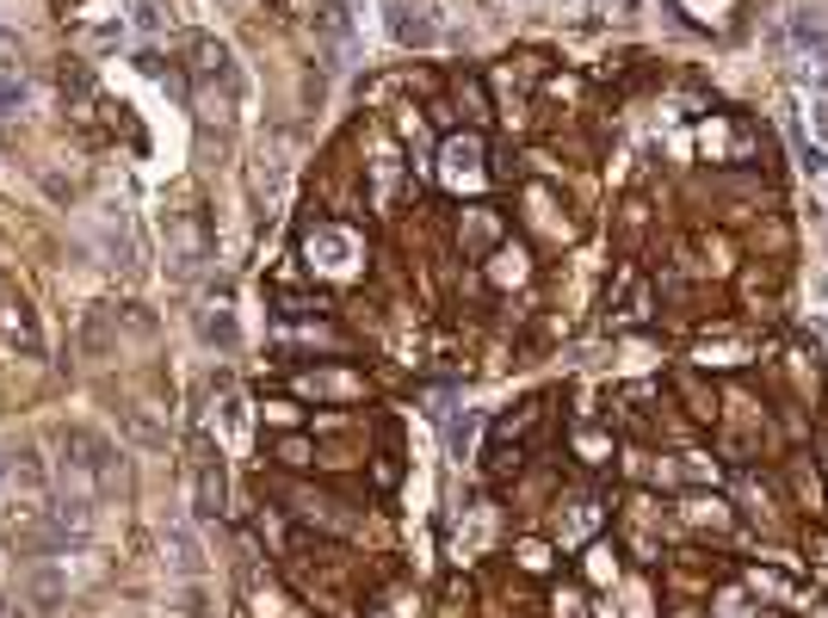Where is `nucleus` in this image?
Instances as JSON below:
<instances>
[{"label":"nucleus","instance_id":"nucleus-1","mask_svg":"<svg viewBox=\"0 0 828 618\" xmlns=\"http://www.w3.org/2000/svg\"><path fill=\"white\" fill-rule=\"evenodd\" d=\"M304 267L316 272V279H328V285H347V279L366 272V235L347 230V223H334V217L309 223L304 230Z\"/></svg>","mask_w":828,"mask_h":618},{"label":"nucleus","instance_id":"nucleus-2","mask_svg":"<svg viewBox=\"0 0 828 618\" xmlns=\"http://www.w3.org/2000/svg\"><path fill=\"white\" fill-rule=\"evenodd\" d=\"M316 50L328 69H347V57L359 50V0H316Z\"/></svg>","mask_w":828,"mask_h":618},{"label":"nucleus","instance_id":"nucleus-3","mask_svg":"<svg viewBox=\"0 0 828 618\" xmlns=\"http://www.w3.org/2000/svg\"><path fill=\"white\" fill-rule=\"evenodd\" d=\"M440 180H445V193H477L482 180H489V149H482L477 131L440 143Z\"/></svg>","mask_w":828,"mask_h":618},{"label":"nucleus","instance_id":"nucleus-4","mask_svg":"<svg viewBox=\"0 0 828 618\" xmlns=\"http://www.w3.org/2000/svg\"><path fill=\"white\" fill-rule=\"evenodd\" d=\"M384 25L403 50H433L440 44V20L427 0H384Z\"/></svg>","mask_w":828,"mask_h":618},{"label":"nucleus","instance_id":"nucleus-5","mask_svg":"<svg viewBox=\"0 0 828 618\" xmlns=\"http://www.w3.org/2000/svg\"><path fill=\"white\" fill-rule=\"evenodd\" d=\"M230 507V477H223V458L211 445H198V464H193V514L198 520H217Z\"/></svg>","mask_w":828,"mask_h":618},{"label":"nucleus","instance_id":"nucleus-6","mask_svg":"<svg viewBox=\"0 0 828 618\" xmlns=\"http://www.w3.org/2000/svg\"><path fill=\"white\" fill-rule=\"evenodd\" d=\"M297 396H316V403H359V396H366V378H359V371H341V366L297 371Z\"/></svg>","mask_w":828,"mask_h":618},{"label":"nucleus","instance_id":"nucleus-7","mask_svg":"<svg viewBox=\"0 0 828 618\" xmlns=\"http://www.w3.org/2000/svg\"><path fill=\"white\" fill-rule=\"evenodd\" d=\"M600 520H606L600 495H588V489H581V495H569V502L557 507V539H563V544H588Z\"/></svg>","mask_w":828,"mask_h":618},{"label":"nucleus","instance_id":"nucleus-8","mask_svg":"<svg viewBox=\"0 0 828 618\" xmlns=\"http://www.w3.org/2000/svg\"><path fill=\"white\" fill-rule=\"evenodd\" d=\"M161 544H168V563H174L180 576H198V569H205V551H198V539H193V526H168V532H161Z\"/></svg>","mask_w":828,"mask_h":618},{"label":"nucleus","instance_id":"nucleus-9","mask_svg":"<svg viewBox=\"0 0 828 618\" xmlns=\"http://www.w3.org/2000/svg\"><path fill=\"white\" fill-rule=\"evenodd\" d=\"M193 75L198 81H223V87H235V62H230V50L223 44H193Z\"/></svg>","mask_w":828,"mask_h":618},{"label":"nucleus","instance_id":"nucleus-10","mask_svg":"<svg viewBox=\"0 0 828 618\" xmlns=\"http://www.w3.org/2000/svg\"><path fill=\"white\" fill-rule=\"evenodd\" d=\"M0 334H7L13 347H25V353L44 347V341H38V322H32V309H25V304H7V316H0Z\"/></svg>","mask_w":828,"mask_h":618},{"label":"nucleus","instance_id":"nucleus-11","mask_svg":"<svg viewBox=\"0 0 828 618\" xmlns=\"http://www.w3.org/2000/svg\"><path fill=\"white\" fill-rule=\"evenodd\" d=\"M495 235H502V217L477 205V211H470V223H464V254H482L489 242H495Z\"/></svg>","mask_w":828,"mask_h":618},{"label":"nucleus","instance_id":"nucleus-12","mask_svg":"<svg viewBox=\"0 0 828 618\" xmlns=\"http://www.w3.org/2000/svg\"><path fill=\"white\" fill-rule=\"evenodd\" d=\"M618 322H643V316H650V291L637 285L631 272H625V279H618V309H613Z\"/></svg>","mask_w":828,"mask_h":618},{"label":"nucleus","instance_id":"nucleus-13","mask_svg":"<svg viewBox=\"0 0 828 618\" xmlns=\"http://www.w3.org/2000/svg\"><path fill=\"white\" fill-rule=\"evenodd\" d=\"M786 136H791V149H798V168H804V174H828V154H823V143H810L798 118L786 124Z\"/></svg>","mask_w":828,"mask_h":618},{"label":"nucleus","instance_id":"nucleus-14","mask_svg":"<svg viewBox=\"0 0 828 618\" xmlns=\"http://www.w3.org/2000/svg\"><path fill=\"white\" fill-rule=\"evenodd\" d=\"M477 408H464V415H452L445 421V445H452V458H470V445H477Z\"/></svg>","mask_w":828,"mask_h":618},{"label":"nucleus","instance_id":"nucleus-15","mask_svg":"<svg viewBox=\"0 0 828 618\" xmlns=\"http://www.w3.org/2000/svg\"><path fill=\"white\" fill-rule=\"evenodd\" d=\"M489 279H495V285H520L526 279V254L520 248H495L489 254Z\"/></svg>","mask_w":828,"mask_h":618},{"label":"nucleus","instance_id":"nucleus-16","mask_svg":"<svg viewBox=\"0 0 828 618\" xmlns=\"http://www.w3.org/2000/svg\"><path fill=\"white\" fill-rule=\"evenodd\" d=\"M198 334H205L211 347H223V353H235V341H242V334H235V316H230V309L205 316V322H198Z\"/></svg>","mask_w":828,"mask_h":618},{"label":"nucleus","instance_id":"nucleus-17","mask_svg":"<svg viewBox=\"0 0 828 618\" xmlns=\"http://www.w3.org/2000/svg\"><path fill=\"white\" fill-rule=\"evenodd\" d=\"M272 452H279V464H285V470H309V464H316V445H309L304 433H285Z\"/></svg>","mask_w":828,"mask_h":618},{"label":"nucleus","instance_id":"nucleus-18","mask_svg":"<svg viewBox=\"0 0 828 618\" xmlns=\"http://www.w3.org/2000/svg\"><path fill=\"white\" fill-rule=\"evenodd\" d=\"M25 99H32V81L7 69V75H0V118H13V112L25 106Z\"/></svg>","mask_w":828,"mask_h":618},{"label":"nucleus","instance_id":"nucleus-19","mask_svg":"<svg viewBox=\"0 0 828 618\" xmlns=\"http://www.w3.org/2000/svg\"><path fill=\"white\" fill-rule=\"evenodd\" d=\"M217 396H223V433H242V427H248V408H242V396H235V384L230 378H223V384H217Z\"/></svg>","mask_w":828,"mask_h":618},{"label":"nucleus","instance_id":"nucleus-20","mask_svg":"<svg viewBox=\"0 0 828 618\" xmlns=\"http://www.w3.org/2000/svg\"><path fill=\"white\" fill-rule=\"evenodd\" d=\"M687 520H693V526H712V532H724V526H730V507H724V502H687Z\"/></svg>","mask_w":828,"mask_h":618},{"label":"nucleus","instance_id":"nucleus-21","mask_svg":"<svg viewBox=\"0 0 828 618\" xmlns=\"http://www.w3.org/2000/svg\"><path fill=\"white\" fill-rule=\"evenodd\" d=\"M458 106H464V118H470V124H482V118H489V99H482V81H458Z\"/></svg>","mask_w":828,"mask_h":618},{"label":"nucleus","instance_id":"nucleus-22","mask_svg":"<svg viewBox=\"0 0 828 618\" xmlns=\"http://www.w3.org/2000/svg\"><path fill=\"white\" fill-rule=\"evenodd\" d=\"M749 588H754V594H773V600H791V594H798V588H791L786 576H773V569H749Z\"/></svg>","mask_w":828,"mask_h":618},{"label":"nucleus","instance_id":"nucleus-23","mask_svg":"<svg viewBox=\"0 0 828 618\" xmlns=\"http://www.w3.org/2000/svg\"><path fill=\"white\" fill-rule=\"evenodd\" d=\"M675 477H687V483H712V477H717V464H705V452H680Z\"/></svg>","mask_w":828,"mask_h":618},{"label":"nucleus","instance_id":"nucleus-24","mask_svg":"<svg viewBox=\"0 0 828 618\" xmlns=\"http://www.w3.org/2000/svg\"><path fill=\"white\" fill-rule=\"evenodd\" d=\"M124 427H131V433H136L143 445H161V440H168V433H161V427H155L149 415H143V408H124Z\"/></svg>","mask_w":828,"mask_h":618},{"label":"nucleus","instance_id":"nucleus-25","mask_svg":"<svg viewBox=\"0 0 828 618\" xmlns=\"http://www.w3.org/2000/svg\"><path fill=\"white\" fill-rule=\"evenodd\" d=\"M514 557H520V569H532V576H544V569H551V544H539V539H526L520 551H514Z\"/></svg>","mask_w":828,"mask_h":618},{"label":"nucleus","instance_id":"nucleus-26","mask_svg":"<svg viewBox=\"0 0 828 618\" xmlns=\"http://www.w3.org/2000/svg\"><path fill=\"white\" fill-rule=\"evenodd\" d=\"M366 618H415V613H408V594H384Z\"/></svg>","mask_w":828,"mask_h":618},{"label":"nucleus","instance_id":"nucleus-27","mask_svg":"<svg viewBox=\"0 0 828 618\" xmlns=\"http://www.w3.org/2000/svg\"><path fill=\"white\" fill-rule=\"evenodd\" d=\"M32 594H38V613H57V600H62V581H57V576H38V588H32Z\"/></svg>","mask_w":828,"mask_h":618},{"label":"nucleus","instance_id":"nucleus-28","mask_svg":"<svg viewBox=\"0 0 828 618\" xmlns=\"http://www.w3.org/2000/svg\"><path fill=\"white\" fill-rule=\"evenodd\" d=\"M13 477H20V483H44V470H38V452H20V458H13Z\"/></svg>","mask_w":828,"mask_h":618},{"label":"nucleus","instance_id":"nucleus-29","mask_svg":"<svg viewBox=\"0 0 828 618\" xmlns=\"http://www.w3.org/2000/svg\"><path fill=\"white\" fill-rule=\"evenodd\" d=\"M557 618H588L581 613V594H557Z\"/></svg>","mask_w":828,"mask_h":618}]
</instances>
